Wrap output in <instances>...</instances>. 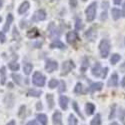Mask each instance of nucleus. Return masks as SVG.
<instances>
[{"mask_svg":"<svg viewBox=\"0 0 125 125\" xmlns=\"http://www.w3.org/2000/svg\"><path fill=\"white\" fill-rule=\"evenodd\" d=\"M66 39H67V42L69 44H74L76 41L78 40V34L76 31H69L66 35Z\"/></svg>","mask_w":125,"mask_h":125,"instance_id":"nucleus-8","label":"nucleus"},{"mask_svg":"<svg viewBox=\"0 0 125 125\" xmlns=\"http://www.w3.org/2000/svg\"><path fill=\"white\" fill-rule=\"evenodd\" d=\"M37 119L42 125H47V120L48 119H47V116L45 115V114H42V113L37 114Z\"/></svg>","mask_w":125,"mask_h":125,"instance_id":"nucleus-20","label":"nucleus"},{"mask_svg":"<svg viewBox=\"0 0 125 125\" xmlns=\"http://www.w3.org/2000/svg\"><path fill=\"white\" fill-rule=\"evenodd\" d=\"M68 125H77V119L74 115L70 114L69 115V121H68Z\"/></svg>","mask_w":125,"mask_h":125,"instance_id":"nucleus-32","label":"nucleus"},{"mask_svg":"<svg viewBox=\"0 0 125 125\" xmlns=\"http://www.w3.org/2000/svg\"><path fill=\"white\" fill-rule=\"evenodd\" d=\"M107 73H108V67H105L104 69H102L101 77H102V78H105V77H106V75H107Z\"/></svg>","mask_w":125,"mask_h":125,"instance_id":"nucleus-37","label":"nucleus"},{"mask_svg":"<svg viewBox=\"0 0 125 125\" xmlns=\"http://www.w3.org/2000/svg\"><path fill=\"white\" fill-rule=\"evenodd\" d=\"M33 69V65L29 63V62H24L23 63V71L26 75H29L31 73V71Z\"/></svg>","mask_w":125,"mask_h":125,"instance_id":"nucleus-17","label":"nucleus"},{"mask_svg":"<svg viewBox=\"0 0 125 125\" xmlns=\"http://www.w3.org/2000/svg\"><path fill=\"white\" fill-rule=\"evenodd\" d=\"M59 105H60V107L63 110H66L67 107H68V98L66 96H60V98H59Z\"/></svg>","mask_w":125,"mask_h":125,"instance_id":"nucleus-14","label":"nucleus"},{"mask_svg":"<svg viewBox=\"0 0 125 125\" xmlns=\"http://www.w3.org/2000/svg\"><path fill=\"white\" fill-rule=\"evenodd\" d=\"M29 7H30V4H29V2L28 1H24L21 5H20V7H19V9H18V13L19 14H24L27 10L29 9Z\"/></svg>","mask_w":125,"mask_h":125,"instance_id":"nucleus-15","label":"nucleus"},{"mask_svg":"<svg viewBox=\"0 0 125 125\" xmlns=\"http://www.w3.org/2000/svg\"><path fill=\"white\" fill-rule=\"evenodd\" d=\"M6 40V37H5V34L2 32V31H0V42L1 43H4Z\"/></svg>","mask_w":125,"mask_h":125,"instance_id":"nucleus-38","label":"nucleus"},{"mask_svg":"<svg viewBox=\"0 0 125 125\" xmlns=\"http://www.w3.org/2000/svg\"><path fill=\"white\" fill-rule=\"evenodd\" d=\"M75 68V64L74 62L72 60H67L65 62H63V64H62V72H61V75H67L69 72Z\"/></svg>","mask_w":125,"mask_h":125,"instance_id":"nucleus-5","label":"nucleus"},{"mask_svg":"<svg viewBox=\"0 0 125 125\" xmlns=\"http://www.w3.org/2000/svg\"><path fill=\"white\" fill-rule=\"evenodd\" d=\"M111 125H119V124H118L117 122H112V123H111Z\"/></svg>","mask_w":125,"mask_h":125,"instance_id":"nucleus-47","label":"nucleus"},{"mask_svg":"<svg viewBox=\"0 0 125 125\" xmlns=\"http://www.w3.org/2000/svg\"><path fill=\"white\" fill-rule=\"evenodd\" d=\"M91 72H92V75H94L96 77H99L102 73V67H101V64L99 63V62H96V63L94 64V66L92 67L91 69Z\"/></svg>","mask_w":125,"mask_h":125,"instance_id":"nucleus-9","label":"nucleus"},{"mask_svg":"<svg viewBox=\"0 0 125 125\" xmlns=\"http://www.w3.org/2000/svg\"><path fill=\"white\" fill-rule=\"evenodd\" d=\"M27 35H28L29 38H35V37H38V36H39V31H38L37 28H33V29H31L30 31H28Z\"/></svg>","mask_w":125,"mask_h":125,"instance_id":"nucleus-21","label":"nucleus"},{"mask_svg":"<svg viewBox=\"0 0 125 125\" xmlns=\"http://www.w3.org/2000/svg\"><path fill=\"white\" fill-rule=\"evenodd\" d=\"M66 91V84L64 81H61L60 82V88H59V92H64Z\"/></svg>","mask_w":125,"mask_h":125,"instance_id":"nucleus-36","label":"nucleus"},{"mask_svg":"<svg viewBox=\"0 0 125 125\" xmlns=\"http://www.w3.org/2000/svg\"><path fill=\"white\" fill-rule=\"evenodd\" d=\"M123 16H125V4H124V11H123Z\"/></svg>","mask_w":125,"mask_h":125,"instance_id":"nucleus-48","label":"nucleus"},{"mask_svg":"<svg viewBox=\"0 0 125 125\" xmlns=\"http://www.w3.org/2000/svg\"><path fill=\"white\" fill-rule=\"evenodd\" d=\"M120 55L119 54H117V53H114V54H112V56H111V58H110V62H111V64H116L117 62L120 60Z\"/></svg>","mask_w":125,"mask_h":125,"instance_id":"nucleus-26","label":"nucleus"},{"mask_svg":"<svg viewBox=\"0 0 125 125\" xmlns=\"http://www.w3.org/2000/svg\"><path fill=\"white\" fill-rule=\"evenodd\" d=\"M61 119H62L61 113L56 110V112L53 114V124L54 125H61V121H62Z\"/></svg>","mask_w":125,"mask_h":125,"instance_id":"nucleus-16","label":"nucleus"},{"mask_svg":"<svg viewBox=\"0 0 125 125\" xmlns=\"http://www.w3.org/2000/svg\"><path fill=\"white\" fill-rule=\"evenodd\" d=\"M37 109L39 110V109H42V105H41V102H38V104H37Z\"/></svg>","mask_w":125,"mask_h":125,"instance_id":"nucleus-44","label":"nucleus"},{"mask_svg":"<svg viewBox=\"0 0 125 125\" xmlns=\"http://www.w3.org/2000/svg\"><path fill=\"white\" fill-rule=\"evenodd\" d=\"M48 30V36L52 39H54V40H57L58 37L60 36V31L58 30V28L56 27V25L53 23V22H51L47 28Z\"/></svg>","mask_w":125,"mask_h":125,"instance_id":"nucleus-4","label":"nucleus"},{"mask_svg":"<svg viewBox=\"0 0 125 125\" xmlns=\"http://www.w3.org/2000/svg\"><path fill=\"white\" fill-rule=\"evenodd\" d=\"M102 87H103V84H102L101 82H95V83H92V84L90 85L89 91L91 93L95 92V91H100L102 89Z\"/></svg>","mask_w":125,"mask_h":125,"instance_id":"nucleus-12","label":"nucleus"},{"mask_svg":"<svg viewBox=\"0 0 125 125\" xmlns=\"http://www.w3.org/2000/svg\"><path fill=\"white\" fill-rule=\"evenodd\" d=\"M50 48H58V49H65L66 46L64 45V43H62L59 39L54 40L53 42L50 44Z\"/></svg>","mask_w":125,"mask_h":125,"instance_id":"nucleus-13","label":"nucleus"},{"mask_svg":"<svg viewBox=\"0 0 125 125\" xmlns=\"http://www.w3.org/2000/svg\"><path fill=\"white\" fill-rule=\"evenodd\" d=\"M89 66V60L87 57H84L83 58V62H82V65H81V71L82 72H85V70L88 68Z\"/></svg>","mask_w":125,"mask_h":125,"instance_id":"nucleus-25","label":"nucleus"},{"mask_svg":"<svg viewBox=\"0 0 125 125\" xmlns=\"http://www.w3.org/2000/svg\"><path fill=\"white\" fill-rule=\"evenodd\" d=\"M110 42L107 39H102L99 43V51H100V55L102 58H106L109 53H110Z\"/></svg>","mask_w":125,"mask_h":125,"instance_id":"nucleus-1","label":"nucleus"},{"mask_svg":"<svg viewBox=\"0 0 125 125\" xmlns=\"http://www.w3.org/2000/svg\"><path fill=\"white\" fill-rule=\"evenodd\" d=\"M32 82L35 86H38V87H42L44 86L45 84V76L40 73L39 71H36L35 73L33 74V77H32Z\"/></svg>","mask_w":125,"mask_h":125,"instance_id":"nucleus-3","label":"nucleus"},{"mask_svg":"<svg viewBox=\"0 0 125 125\" xmlns=\"http://www.w3.org/2000/svg\"><path fill=\"white\" fill-rule=\"evenodd\" d=\"M101 15H102V16H101V19H102V20H103V19H106V18H107V13H106V11H105V12H103Z\"/></svg>","mask_w":125,"mask_h":125,"instance_id":"nucleus-41","label":"nucleus"},{"mask_svg":"<svg viewBox=\"0 0 125 125\" xmlns=\"http://www.w3.org/2000/svg\"><path fill=\"white\" fill-rule=\"evenodd\" d=\"M83 1H86V0H83Z\"/></svg>","mask_w":125,"mask_h":125,"instance_id":"nucleus-50","label":"nucleus"},{"mask_svg":"<svg viewBox=\"0 0 125 125\" xmlns=\"http://www.w3.org/2000/svg\"><path fill=\"white\" fill-rule=\"evenodd\" d=\"M8 67L11 69L12 71H18L19 70V64L17 63V62H10V63L8 64Z\"/></svg>","mask_w":125,"mask_h":125,"instance_id":"nucleus-28","label":"nucleus"},{"mask_svg":"<svg viewBox=\"0 0 125 125\" xmlns=\"http://www.w3.org/2000/svg\"><path fill=\"white\" fill-rule=\"evenodd\" d=\"M111 14H112V18H113L114 20H118V19L122 16V12L120 11L119 9H117V8H112Z\"/></svg>","mask_w":125,"mask_h":125,"instance_id":"nucleus-19","label":"nucleus"},{"mask_svg":"<svg viewBox=\"0 0 125 125\" xmlns=\"http://www.w3.org/2000/svg\"><path fill=\"white\" fill-rule=\"evenodd\" d=\"M69 4L72 8H75L77 6V0H69Z\"/></svg>","mask_w":125,"mask_h":125,"instance_id":"nucleus-39","label":"nucleus"},{"mask_svg":"<svg viewBox=\"0 0 125 125\" xmlns=\"http://www.w3.org/2000/svg\"><path fill=\"white\" fill-rule=\"evenodd\" d=\"M7 125H15V121H14V120H11Z\"/></svg>","mask_w":125,"mask_h":125,"instance_id":"nucleus-45","label":"nucleus"},{"mask_svg":"<svg viewBox=\"0 0 125 125\" xmlns=\"http://www.w3.org/2000/svg\"><path fill=\"white\" fill-rule=\"evenodd\" d=\"M26 125H38L37 124V122L35 121V120H32V121H30V122H28Z\"/></svg>","mask_w":125,"mask_h":125,"instance_id":"nucleus-40","label":"nucleus"},{"mask_svg":"<svg viewBox=\"0 0 125 125\" xmlns=\"http://www.w3.org/2000/svg\"><path fill=\"white\" fill-rule=\"evenodd\" d=\"M73 108H74V110L76 111V113L78 114V115L81 117V118H83V116H82V114H81V112H80V110H79V108H78V105H77V102H73Z\"/></svg>","mask_w":125,"mask_h":125,"instance_id":"nucleus-35","label":"nucleus"},{"mask_svg":"<svg viewBox=\"0 0 125 125\" xmlns=\"http://www.w3.org/2000/svg\"><path fill=\"white\" fill-rule=\"evenodd\" d=\"M82 27H83L82 20H81L80 18H77V19H76V23H75V28H76V30H80V29H82Z\"/></svg>","mask_w":125,"mask_h":125,"instance_id":"nucleus-34","label":"nucleus"},{"mask_svg":"<svg viewBox=\"0 0 125 125\" xmlns=\"http://www.w3.org/2000/svg\"><path fill=\"white\" fill-rule=\"evenodd\" d=\"M12 78H13V80L16 82V84L21 85L22 81H21V76H20V75H18V74H12Z\"/></svg>","mask_w":125,"mask_h":125,"instance_id":"nucleus-33","label":"nucleus"},{"mask_svg":"<svg viewBox=\"0 0 125 125\" xmlns=\"http://www.w3.org/2000/svg\"><path fill=\"white\" fill-rule=\"evenodd\" d=\"M48 86H49V88H51V89H54L55 87L58 86V81H57L56 79H51V80L49 81V83H48Z\"/></svg>","mask_w":125,"mask_h":125,"instance_id":"nucleus-31","label":"nucleus"},{"mask_svg":"<svg viewBox=\"0 0 125 125\" xmlns=\"http://www.w3.org/2000/svg\"><path fill=\"white\" fill-rule=\"evenodd\" d=\"M45 18H46V12L43 9H39L34 13L32 20L33 21H42V20H44Z\"/></svg>","mask_w":125,"mask_h":125,"instance_id":"nucleus-7","label":"nucleus"},{"mask_svg":"<svg viewBox=\"0 0 125 125\" xmlns=\"http://www.w3.org/2000/svg\"><path fill=\"white\" fill-rule=\"evenodd\" d=\"M6 68L5 67H1L0 69V74H1V84H5V79H6Z\"/></svg>","mask_w":125,"mask_h":125,"instance_id":"nucleus-27","label":"nucleus"},{"mask_svg":"<svg viewBox=\"0 0 125 125\" xmlns=\"http://www.w3.org/2000/svg\"><path fill=\"white\" fill-rule=\"evenodd\" d=\"M2 6H3V0H0V9L2 8Z\"/></svg>","mask_w":125,"mask_h":125,"instance_id":"nucleus-46","label":"nucleus"},{"mask_svg":"<svg viewBox=\"0 0 125 125\" xmlns=\"http://www.w3.org/2000/svg\"><path fill=\"white\" fill-rule=\"evenodd\" d=\"M41 94H42V92H41L40 90H35V89H31L28 91V95L29 96H33V97H39L41 96Z\"/></svg>","mask_w":125,"mask_h":125,"instance_id":"nucleus-23","label":"nucleus"},{"mask_svg":"<svg viewBox=\"0 0 125 125\" xmlns=\"http://www.w3.org/2000/svg\"><path fill=\"white\" fill-rule=\"evenodd\" d=\"M90 125H101V116H100V114H96V116L92 119Z\"/></svg>","mask_w":125,"mask_h":125,"instance_id":"nucleus-24","label":"nucleus"},{"mask_svg":"<svg viewBox=\"0 0 125 125\" xmlns=\"http://www.w3.org/2000/svg\"><path fill=\"white\" fill-rule=\"evenodd\" d=\"M96 11H97V3L92 2L91 4L88 5V7L85 10L86 14V19L88 22H92L96 17Z\"/></svg>","mask_w":125,"mask_h":125,"instance_id":"nucleus-2","label":"nucleus"},{"mask_svg":"<svg viewBox=\"0 0 125 125\" xmlns=\"http://www.w3.org/2000/svg\"><path fill=\"white\" fill-rule=\"evenodd\" d=\"M46 100L48 102V107L50 109H52L54 107V98H53V95H52V94H47L46 95Z\"/></svg>","mask_w":125,"mask_h":125,"instance_id":"nucleus-22","label":"nucleus"},{"mask_svg":"<svg viewBox=\"0 0 125 125\" xmlns=\"http://www.w3.org/2000/svg\"><path fill=\"white\" fill-rule=\"evenodd\" d=\"M85 109H86L87 115H92V114L94 113V111H95V105L93 103H91V102H88L86 104V106H85Z\"/></svg>","mask_w":125,"mask_h":125,"instance_id":"nucleus-18","label":"nucleus"},{"mask_svg":"<svg viewBox=\"0 0 125 125\" xmlns=\"http://www.w3.org/2000/svg\"><path fill=\"white\" fill-rule=\"evenodd\" d=\"M108 85L112 87H116L118 85V75L117 73H113L108 81Z\"/></svg>","mask_w":125,"mask_h":125,"instance_id":"nucleus-11","label":"nucleus"},{"mask_svg":"<svg viewBox=\"0 0 125 125\" xmlns=\"http://www.w3.org/2000/svg\"><path fill=\"white\" fill-rule=\"evenodd\" d=\"M119 118H120V121L122 122V124L125 125V109L124 108H120V110H119Z\"/></svg>","mask_w":125,"mask_h":125,"instance_id":"nucleus-29","label":"nucleus"},{"mask_svg":"<svg viewBox=\"0 0 125 125\" xmlns=\"http://www.w3.org/2000/svg\"><path fill=\"white\" fill-rule=\"evenodd\" d=\"M74 92L77 93V94H81V93H83V86H82V84L80 82H78L76 84V86L74 88Z\"/></svg>","mask_w":125,"mask_h":125,"instance_id":"nucleus-30","label":"nucleus"},{"mask_svg":"<svg viewBox=\"0 0 125 125\" xmlns=\"http://www.w3.org/2000/svg\"><path fill=\"white\" fill-rule=\"evenodd\" d=\"M12 21H13V16H12V14L9 13V14L7 15V18H6V23H5V25L3 26V31H2L3 33H5V32H7V31H9V28H10V25H11Z\"/></svg>","mask_w":125,"mask_h":125,"instance_id":"nucleus-10","label":"nucleus"},{"mask_svg":"<svg viewBox=\"0 0 125 125\" xmlns=\"http://www.w3.org/2000/svg\"><path fill=\"white\" fill-rule=\"evenodd\" d=\"M58 68V63L57 61H54V60H51V59H48L46 60V63H45V70L49 73H52L54 72L55 70H57Z\"/></svg>","mask_w":125,"mask_h":125,"instance_id":"nucleus-6","label":"nucleus"},{"mask_svg":"<svg viewBox=\"0 0 125 125\" xmlns=\"http://www.w3.org/2000/svg\"><path fill=\"white\" fill-rule=\"evenodd\" d=\"M121 1H122V0H113V2H114V4H120L121 3Z\"/></svg>","mask_w":125,"mask_h":125,"instance_id":"nucleus-42","label":"nucleus"},{"mask_svg":"<svg viewBox=\"0 0 125 125\" xmlns=\"http://www.w3.org/2000/svg\"><path fill=\"white\" fill-rule=\"evenodd\" d=\"M2 21V18H1V16H0V22H1Z\"/></svg>","mask_w":125,"mask_h":125,"instance_id":"nucleus-49","label":"nucleus"},{"mask_svg":"<svg viewBox=\"0 0 125 125\" xmlns=\"http://www.w3.org/2000/svg\"><path fill=\"white\" fill-rule=\"evenodd\" d=\"M121 86L122 87H125V77H123V79L121 81Z\"/></svg>","mask_w":125,"mask_h":125,"instance_id":"nucleus-43","label":"nucleus"}]
</instances>
